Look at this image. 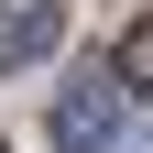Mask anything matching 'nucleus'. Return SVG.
<instances>
[{
  "mask_svg": "<svg viewBox=\"0 0 153 153\" xmlns=\"http://www.w3.org/2000/svg\"><path fill=\"white\" fill-rule=\"evenodd\" d=\"M120 142V76H76L55 99V153H109Z\"/></svg>",
  "mask_w": 153,
  "mask_h": 153,
  "instance_id": "obj_1",
  "label": "nucleus"
},
{
  "mask_svg": "<svg viewBox=\"0 0 153 153\" xmlns=\"http://www.w3.org/2000/svg\"><path fill=\"white\" fill-rule=\"evenodd\" d=\"M66 33V0H0V76H22L33 55H55Z\"/></svg>",
  "mask_w": 153,
  "mask_h": 153,
  "instance_id": "obj_2",
  "label": "nucleus"
},
{
  "mask_svg": "<svg viewBox=\"0 0 153 153\" xmlns=\"http://www.w3.org/2000/svg\"><path fill=\"white\" fill-rule=\"evenodd\" d=\"M120 76H131V88H153V22H131V33H120Z\"/></svg>",
  "mask_w": 153,
  "mask_h": 153,
  "instance_id": "obj_3",
  "label": "nucleus"
}]
</instances>
